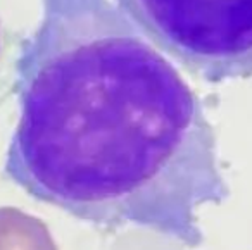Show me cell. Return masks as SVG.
Wrapping results in <instances>:
<instances>
[{
    "label": "cell",
    "instance_id": "obj_1",
    "mask_svg": "<svg viewBox=\"0 0 252 250\" xmlns=\"http://www.w3.org/2000/svg\"><path fill=\"white\" fill-rule=\"evenodd\" d=\"M4 171L98 228L202 245L197 211L230 197L216 136L176 67L112 0H42L16 64Z\"/></svg>",
    "mask_w": 252,
    "mask_h": 250
},
{
    "label": "cell",
    "instance_id": "obj_2",
    "mask_svg": "<svg viewBox=\"0 0 252 250\" xmlns=\"http://www.w3.org/2000/svg\"><path fill=\"white\" fill-rule=\"evenodd\" d=\"M156 49L207 83L252 76V0H112Z\"/></svg>",
    "mask_w": 252,
    "mask_h": 250
}]
</instances>
